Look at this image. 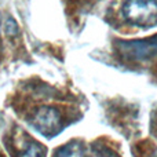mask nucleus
I'll return each mask as SVG.
<instances>
[{"instance_id": "7ed1b4c3", "label": "nucleus", "mask_w": 157, "mask_h": 157, "mask_svg": "<svg viewBox=\"0 0 157 157\" xmlns=\"http://www.w3.org/2000/svg\"><path fill=\"white\" fill-rule=\"evenodd\" d=\"M32 125L43 135L52 136L59 132L61 125H62V119H61V114L57 109L50 108V106H43V108L37 109L32 116Z\"/></svg>"}, {"instance_id": "f257e3e1", "label": "nucleus", "mask_w": 157, "mask_h": 157, "mask_svg": "<svg viewBox=\"0 0 157 157\" xmlns=\"http://www.w3.org/2000/svg\"><path fill=\"white\" fill-rule=\"evenodd\" d=\"M121 14L134 26H155L157 24V0H127L123 4Z\"/></svg>"}, {"instance_id": "39448f33", "label": "nucleus", "mask_w": 157, "mask_h": 157, "mask_svg": "<svg viewBox=\"0 0 157 157\" xmlns=\"http://www.w3.org/2000/svg\"><path fill=\"white\" fill-rule=\"evenodd\" d=\"M55 157H84V149L80 142H69L57 152Z\"/></svg>"}, {"instance_id": "20e7f679", "label": "nucleus", "mask_w": 157, "mask_h": 157, "mask_svg": "<svg viewBox=\"0 0 157 157\" xmlns=\"http://www.w3.org/2000/svg\"><path fill=\"white\" fill-rule=\"evenodd\" d=\"M17 157H46V147L37 142H28L18 152Z\"/></svg>"}, {"instance_id": "0eeeda50", "label": "nucleus", "mask_w": 157, "mask_h": 157, "mask_svg": "<svg viewBox=\"0 0 157 157\" xmlns=\"http://www.w3.org/2000/svg\"><path fill=\"white\" fill-rule=\"evenodd\" d=\"M4 30H6V35L8 36H17L19 32V28L17 25V22L14 21L13 18H7L4 21Z\"/></svg>"}, {"instance_id": "6e6552de", "label": "nucleus", "mask_w": 157, "mask_h": 157, "mask_svg": "<svg viewBox=\"0 0 157 157\" xmlns=\"http://www.w3.org/2000/svg\"><path fill=\"white\" fill-rule=\"evenodd\" d=\"M152 157H157V152H156V153H155V155H153Z\"/></svg>"}, {"instance_id": "f03ea898", "label": "nucleus", "mask_w": 157, "mask_h": 157, "mask_svg": "<svg viewBox=\"0 0 157 157\" xmlns=\"http://www.w3.org/2000/svg\"><path fill=\"white\" fill-rule=\"evenodd\" d=\"M116 51L119 57L131 62H142L157 55V35L141 40L116 41Z\"/></svg>"}, {"instance_id": "423d86ee", "label": "nucleus", "mask_w": 157, "mask_h": 157, "mask_svg": "<svg viewBox=\"0 0 157 157\" xmlns=\"http://www.w3.org/2000/svg\"><path fill=\"white\" fill-rule=\"evenodd\" d=\"M92 157H120V156L112 149H109L108 146H97L94 147Z\"/></svg>"}]
</instances>
